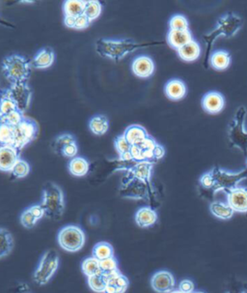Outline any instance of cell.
Wrapping results in <instances>:
<instances>
[{
  "label": "cell",
  "instance_id": "36",
  "mask_svg": "<svg viewBox=\"0 0 247 293\" xmlns=\"http://www.w3.org/2000/svg\"><path fill=\"white\" fill-rule=\"evenodd\" d=\"M14 127L0 123V146H13Z\"/></svg>",
  "mask_w": 247,
  "mask_h": 293
},
{
  "label": "cell",
  "instance_id": "24",
  "mask_svg": "<svg viewBox=\"0 0 247 293\" xmlns=\"http://www.w3.org/2000/svg\"><path fill=\"white\" fill-rule=\"evenodd\" d=\"M178 56L186 62L196 61L201 56V48L198 42L195 40L190 41L189 43L182 46L177 50Z\"/></svg>",
  "mask_w": 247,
  "mask_h": 293
},
{
  "label": "cell",
  "instance_id": "29",
  "mask_svg": "<svg viewBox=\"0 0 247 293\" xmlns=\"http://www.w3.org/2000/svg\"><path fill=\"white\" fill-rule=\"evenodd\" d=\"M92 256L97 258L98 260H103L114 256V248L113 246L106 242V241H101L95 244V246L92 249Z\"/></svg>",
  "mask_w": 247,
  "mask_h": 293
},
{
  "label": "cell",
  "instance_id": "4",
  "mask_svg": "<svg viewBox=\"0 0 247 293\" xmlns=\"http://www.w3.org/2000/svg\"><path fill=\"white\" fill-rule=\"evenodd\" d=\"M2 72L7 80L12 84L26 82L31 74V64L19 54L8 56L2 61Z\"/></svg>",
  "mask_w": 247,
  "mask_h": 293
},
{
  "label": "cell",
  "instance_id": "30",
  "mask_svg": "<svg viewBox=\"0 0 247 293\" xmlns=\"http://www.w3.org/2000/svg\"><path fill=\"white\" fill-rule=\"evenodd\" d=\"M210 211L212 214L221 220H229L234 216L235 211L227 204L221 202H212L210 204Z\"/></svg>",
  "mask_w": 247,
  "mask_h": 293
},
{
  "label": "cell",
  "instance_id": "26",
  "mask_svg": "<svg viewBox=\"0 0 247 293\" xmlns=\"http://www.w3.org/2000/svg\"><path fill=\"white\" fill-rule=\"evenodd\" d=\"M14 246L13 234L7 228L0 226V260L7 258L13 252Z\"/></svg>",
  "mask_w": 247,
  "mask_h": 293
},
{
  "label": "cell",
  "instance_id": "19",
  "mask_svg": "<svg viewBox=\"0 0 247 293\" xmlns=\"http://www.w3.org/2000/svg\"><path fill=\"white\" fill-rule=\"evenodd\" d=\"M134 220L141 228H151L158 222V213L153 207L144 206L136 211Z\"/></svg>",
  "mask_w": 247,
  "mask_h": 293
},
{
  "label": "cell",
  "instance_id": "33",
  "mask_svg": "<svg viewBox=\"0 0 247 293\" xmlns=\"http://www.w3.org/2000/svg\"><path fill=\"white\" fill-rule=\"evenodd\" d=\"M107 284V277L103 273H99L95 276L87 278V284L89 288L95 293H104Z\"/></svg>",
  "mask_w": 247,
  "mask_h": 293
},
{
  "label": "cell",
  "instance_id": "45",
  "mask_svg": "<svg viewBox=\"0 0 247 293\" xmlns=\"http://www.w3.org/2000/svg\"><path fill=\"white\" fill-rule=\"evenodd\" d=\"M214 184H215L214 178H213V176H212L210 172L201 176L200 185H201V187L203 188L204 190L211 192L212 189L214 188Z\"/></svg>",
  "mask_w": 247,
  "mask_h": 293
},
{
  "label": "cell",
  "instance_id": "48",
  "mask_svg": "<svg viewBox=\"0 0 247 293\" xmlns=\"http://www.w3.org/2000/svg\"><path fill=\"white\" fill-rule=\"evenodd\" d=\"M131 156L133 160L136 162L144 161V156H143V149L138 146H131Z\"/></svg>",
  "mask_w": 247,
  "mask_h": 293
},
{
  "label": "cell",
  "instance_id": "5",
  "mask_svg": "<svg viewBox=\"0 0 247 293\" xmlns=\"http://www.w3.org/2000/svg\"><path fill=\"white\" fill-rule=\"evenodd\" d=\"M247 110L245 106H240L229 125L228 140L230 146L238 148L243 151L244 155H247V132L245 129V121Z\"/></svg>",
  "mask_w": 247,
  "mask_h": 293
},
{
  "label": "cell",
  "instance_id": "44",
  "mask_svg": "<svg viewBox=\"0 0 247 293\" xmlns=\"http://www.w3.org/2000/svg\"><path fill=\"white\" fill-rule=\"evenodd\" d=\"M78 153V146H77V144L76 142H72L70 144H68L67 146L64 147L61 152H60V155L66 157V158H71L73 159L74 157H76Z\"/></svg>",
  "mask_w": 247,
  "mask_h": 293
},
{
  "label": "cell",
  "instance_id": "42",
  "mask_svg": "<svg viewBox=\"0 0 247 293\" xmlns=\"http://www.w3.org/2000/svg\"><path fill=\"white\" fill-rule=\"evenodd\" d=\"M24 116L21 112L19 110H15L14 112L10 114L9 116H7L6 118H3L2 120H0V123H4L7 124L11 127H16L17 125H19V123H21V121L24 119Z\"/></svg>",
  "mask_w": 247,
  "mask_h": 293
},
{
  "label": "cell",
  "instance_id": "23",
  "mask_svg": "<svg viewBox=\"0 0 247 293\" xmlns=\"http://www.w3.org/2000/svg\"><path fill=\"white\" fill-rule=\"evenodd\" d=\"M192 35L189 30H184V31H179V30H169L167 34V41L168 44H170L175 50H179L182 46H186L192 41Z\"/></svg>",
  "mask_w": 247,
  "mask_h": 293
},
{
  "label": "cell",
  "instance_id": "31",
  "mask_svg": "<svg viewBox=\"0 0 247 293\" xmlns=\"http://www.w3.org/2000/svg\"><path fill=\"white\" fill-rule=\"evenodd\" d=\"M17 110L15 102L10 98L6 89L0 91V120L6 118L10 114Z\"/></svg>",
  "mask_w": 247,
  "mask_h": 293
},
{
  "label": "cell",
  "instance_id": "27",
  "mask_svg": "<svg viewBox=\"0 0 247 293\" xmlns=\"http://www.w3.org/2000/svg\"><path fill=\"white\" fill-rule=\"evenodd\" d=\"M68 170L72 176L83 177L87 176L90 170V162L83 157L76 156L69 162Z\"/></svg>",
  "mask_w": 247,
  "mask_h": 293
},
{
  "label": "cell",
  "instance_id": "20",
  "mask_svg": "<svg viewBox=\"0 0 247 293\" xmlns=\"http://www.w3.org/2000/svg\"><path fill=\"white\" fill-rule=\"evenodd\" d=\"M166 96L172 101H180L187 96L188 89L186 84L178 78L169 80L164 88Z\"/></svg>",
  "mask_w": 247,
  "mask_h": 293
},
{
  "label": "cell",
  "instance_id": "13",
  "mask_svg": "<svg viewBox=\"0 0 247 293\" xmlns=\"http://www.w3.org/2000/svg\"><path fill=\"white\" fill-rule=\"evenodd\" d=\"M151 286L158 293H170L174 290V276L167 270L156 272L151 278Z\"/></svg>",
  "mask_w": 247,
  "mask_h": 293
},
{
  "label": "cell",
  "instance_id": "58",
  "mask_svg": "<svg viewBox=\"0 0 247 293\" xmlns=\"http://www.w3.org/2000/svg\"></svg>",
  "mask_w": 247,
  "mask_h": 293
},
{
  "label": "cell",
  "instance_id": "51",
  "mask_svg": "<svg viewBox=\"0 0 247 293\" xmlns=\"http://www.w3.org/2000/svg\"><path fill=\"white\" fill-rule=\"evenodd\" d=\"M154 157H155V161H158V160H160V159H162L163 157H164V155H165V149H164V147L162 146H160V144H157V146L154 148Z\"/></svg>",
  "mask_w": 247,
  "mask_h": 293
},
{
  "label": "cell",
  "instance_id": "43",
  "mask_svg": "<svg viewBox=\"0 0 247 293\" xmlns=\"http://www.w3.org/2000/svg\"><path fill=\"white\" fill-rule=\"evenodd\" d=\"M114 146H115V149H116L117 153L119 154V156L130 152L131 150V146L129 144V142L127 140V138H125L124 134L118 136L114 140Z\"/></svg>",
  "mask_w": 247,
  "mask_h": 293
},
{
  "label": "cell",
  "instance_id": "47",
  "mask_svg": "<svg viewBox=\"0 0 247 293\" xmlns=\"http://www.w3.org/2000/svg\"><path fill=\"white\" fill-rule=\"evenodd\" d=\"M30 211L32 212V214L35 216V218L37 220H41L43 219L45 216V211H44L43 206H41V204H33V206H29Z\"/></svg>",
  "mask_w": 247,
  "mask_h": 293
},
{
  "label": "cell",
  "instance_id": "52",
  "mask_svg": "<svg viewBox=\"0 0 247 293\" xmlns=\"http://www.w3.org/2000/svg\"><path fill=\"white\" fill-rule=\"evenodd\" d=\"M14 293H33L31 292V290L29 288V286L26 284H23V282H20L16 286V288L14 290Z\"/></svg>",
  "mask_w": 247,
  "mask_h": 293
},
{
  "label": "cell",
  "instance_id": "57",
  "mask_svg": "<svg viewBox=\"0 0 247 293\" xmlns=\"http://www.w3.org/2000/svg\"><path fill=\"white\" fill-rule=\"evenodd\" d=\"M196 293H204V292H196Z\"/></svg>",
  "mask_w": 247,
  "mask_h": 293
},
{
  "label": "cell",
  "instance_id": "46",
  "mask_svg": "<svg viewBox=\"0 0 247 293\" xmlns=\"http://www.w3.org/2000/svg\"><path fill=\"white\" fill-rule=\"evenodd\" d=\"M91 22L88 18L84 14L78 16L75 18V26H74V30H86L88 26H90Z\"/></svg>",
  "mask_w": 247,
  "mask_h": 293
},
{
  "label": "cell",
  "instance_id": "22",
  "mask_svg": "<svg viewBox=\"0 0 247 293\" xmlns=\"http://www.w3.org/2000/svg\"><path fill=\"white\" fill-rule=\"evenodd\" d=\"M131 146H139L149 136L145 128L141 125H131L123 134Z\"/></svg>",
  "mask_w": 247,
  "mask_h": 293
},
{
  "label": "cell",
  "instance_id": "9",
  "mask_svg": "<svg viewBox=\"0 0 247 293\" xmlns=\"http://www.w3.org/2000/svg\"><path fill=\"white\" fill-rule=\"evenodd\" d=\"M37 132L38 128L36 123L28 118H24L21 123H19V125L14 127L13 146L20 151L36 138Z\"/></svg>",
  "mask_w": 247,
  "mask_h": 293
},
{
  "label": "cell",
  "instance_id": "55",
  "mask_svg": "<svg viewBox=\"0 0 247 293\" xmlns=\"http://www.w3.org/2000/svg\"><path fill=\"white\" fill-rule=\"evenodd\" d=\"M170 293H183L182 292H180L179 290H173V292H171Z\"/></svg>",
  "mask_w": 247,
  "mask_h": 293
},
{
  "label": "cell",
  "instance_id": "21",
  "mask_svg": "<svg viewBox=\"0 0 247 293\" xmlns=\"http://www.w3.org/2000/svg\"><path fill=\"white\" fill-rule=\"evenodd\" d=\"M55 60V54L52 48H44L40 50L36 56H34L32 61V66L36 69L44 70L49 68Z\"/></svg>",
  "mask_w": 247,
  "mask_h": 293
},
{
  "label": "cell",
  "instance_id": "40",
  "mask_svg": "<svg viewBox=\"0 0 247 293\" xmlns=\"http://www.w3.org/2000/svg\"><path fill=\"white\" fill-rule=\"evenodd\" d=\"M12 174L15 176V178H24L29 174L30 166L29 164L24 160L19 159L15 162L14 168L11 170Z\"/></svg>",
  "mask_w": 247,
  "mask_h": 293
},
{
  "label": "cell",
  "instance_id": "41",
  "mask_svg": "<svg viewBox=\"0 0 247 293\" xmlns=\"http://www.w3.org/2000/svg\"><path fill=\"white\" fill-rule=\"evenodd\" d=\"M19 220L22 226L25 228H33L38 222V220L35 218V216L32 214V212L30 211L29 208H26L22 211L19 217Z\"/></svg>",
  "mask_w": 247,
  "mask_h": 293
},
{
  "label": "cell",
  "instance_id": "39",
  "mask_svg": "<svg viewBox=\"0 0 247 293\" xmlns=\"http://www.w3.org/2000/svg\"><path fill=\"white\" fill-rule=\"evenodd\" d=\"M169 28L170 30H189V20L183 15H175L169 20Z\"/></svg>",
  "mask_w": 247,
  "mask_h": 293
},
{
  "label": "cell",
  "instance_id": "12",
  "mask_svg": "<svg viewBox=\"0 0 247 293\" xmlns=\"http://www.w3.org/2000/svg\"><path fill=\"white\" fill-rule=\"evenodd\" d=\"M153 162H136L130 170H127V174L135 179H138L148 185L152 194H154V188L152 186V172H153Z\"/></svg>",
  "mask_w": 247,
  "mask_h": 293
},
{
  "label": "cell",
  "instance_id": "34",
  "mask_svg": "<svg viewBox=\"0 0 247 293\" xmlns=\"http://www.w3.org/2000/svg\"><path fill=\"white\" fill-rule=\"evenodd\" d=\"M81 270H82V273L87 278L101 273L102 271H101V267H100V260H98L97 258H95L93 256L86 258L81 262Z\"/></svg>",
  "mask_w": 247,
  "mask_h": 293
},
{
  "label": "cell",
  "instance_id": "15",
  "mask_svg": "<svg viewBox=\"0 0 247 293\" xmlns=\"http://www.w3.org/2000/svg\"><path fill=\"white\" fill-rule=\"evenodd\" d=\"M155 62L150 56H140L133 60L131 64V71L140 78H150L155 73Z\"/></svg>",
  "mask_w": 247,
  "mask_h": 293
},
{
  "label": "cell",
  "instance_id": "50",
  "mask_svg": "<svg viewBox=\"0 0 247 293\" xmlns=\"http://www.w3.org/2000/svg\"><path fill=\"white\" fill-rule=\"evenodd\" d=\"M158 142H156V140L154 138H152L151 136H149L145 140L139 144L138 146L141 147L143 150H154V148L157 146Z\"/></svg>",
  "mask_w": 247,
  "mask_h": 293
},
{
  "label": "cell",
  "instance_id": "17",
  "mask_svg": "<svg viewBox=\"0 0 247 293\" xmlns=\"http://www.w3.org/2000/svg\"><path fill=\"white\" fill-rule=\"evenodd\" d=\"M107 284L104 293H126L130 286V280L121 271L106 275Z\"/></svg>",
  "mask_w": 247,
  "mask_h": 293
},
{
  "label": "cell",
  "instance_id": "2",
  "mask_svg": "<svg viewBox=\"0 0 247 293\" xmlns=\"http://www.w3.org/2000/svg\"><path fill=\"white\" fill-rule=\"evenodd\" d=\"M243 26V20L234 13H228L221 16L218 22V26L209 34L203 36L204 42L206 43V54L204 60V67L208 68L213 44L219 36H224L226 38H232Z\"/></svg>",
  "mask_w": 247,
  "mask_h": 293
},
{
  "label": "cell",
  "instance_id": "6",
  "mask_svg": "<svg viewBox=\"0 0 247 293\" xmlns=\"http://www.w3.org/2000/svg\"><path fill=\"white\" fill-rule=\"evenodd\" d=\"M86 242L84 230L75 224L63 226L57 234L59 246L68 252H77L82 249Z\"/></svg>",
  "mask_w": 247,
  "mask_h": 293
},
{
  "label": "cell",
  "instance_id": "10",
  "mask_svg": "<svg viewBox=\"0 0 247 293\" xmlns=\"http://www.w3.org/2000/svg\"><path fill=\"white\" fill-rule=\"evenodd\" d=\"M120 194L123 198L135 200H150L152 194L147 184L128 174L126 176V181L120 189Z\"/></svg>",
  "mask_w": 247,
  "mask_h": 293
},
{
  "label": "cell",
  "instance_id": "53",
  "mask_svg": "<svg viewBox=\"0 0 247 293\" xmlns=\"http://www.w3.org/2000/svg\"><path fill=\"white\" fill-rule=\"evenodd\" d=\"M64 24L69 28H73L75 26V18L71 16H65L64 18Z\"/></svg>",
  "mask_w": 247,
  "mask_h": 293
},
{
  "label": "cell",
  "instance_id": "37",
  "mask_svg": "<svg viewBox=\"0 0 247 293\" xmlns=\"http://www.w3.org/2000/svg\"><path fill=\"white\" fill-rule=\"evenodd\" d=\"M100 267H101L102 273L105 274V275H110V274H113L115 272L120 271L119 262H118L115 256H112V258L101 260L100 262Z\"/></svg>",
  "mask_w": 247,
  "mask_h": 293
},
{
  "label": "cell",
  "instance_id": "32",
  "mask_svg": "<svg viewBox=\"0 0 247 293\" xmlns=\"http://www.w3.org/2000/svg\"><path fill=\"white\" fill-rule=\"evenodd\" d=\"M86 1L83 0H67L64 2L63 11L64 15L78 16L84 13Z\"/></svg>",
  "mask_w": 247,
  "mask_h": 293
},
{
  "label": "cell",
  "instance_id": "28",
  "mask_svg": "<svg viewBox=\"0 0 247 293\" xmlns=\"http://www.w3.org/2000/svg\"><path fill=\"white\" fill-rule=\"evenodd\" d=\"M89 129L96 136H103L109 129L108 118L102 114H97L90 119Z\"/></svg>",
  "mask_w": 247,
  "mask_h": 293
},
{
  "label": "cell",
  "instance_id": "59",
  "mask_svg": "<svg viewBox=\"0 0 247 293\" xmlns=\"http://www.w3.org/2000/svg\"><path fill=\"white\" fill-rule=\"evenodd\" d=\"M192 293H193V292H192Z\"/></svg>",
  "mask_w": 247,
  "mask_h": 293
},
{
  "label": "cell",
  "instance_id": "25",
  "mask_svg": "<svg viewBox=\"0 0 247 293\" xmlns=\"http://www.w3.org/2000/svg\"><path fill=\"white\" fill-rule=\"evenodd\" d=\"M231 54L227 50H217L211 54L210 65L217 71H224L231 65Z\"/></svg>",
  "mask_w": 247,
  "mask_h": 293
},
{
  "label": "cell",
  "instance_id": "16",
  "mask_svg": "<svg viewBox=\"0 0 247 293\" xmlns=\"http://www.w3.org/2000/svg\"><path fill=\"white\" fill-rule=\"evenodd\" d=\"M19 151L13 146H0V170L11 172L15 162L18 161Z\"/></svg>",
  "mask_w": 247,
  "mask_h": 293
},
{
  "label": "cell",
  "instance_id": "54",
  "mask_svg": "<svg viewBox=\"0 0 247 293\" xmlns=\"http://www.w3.org/2000/svg\"><path fill=\"white\" fill-rule=\"evenodd\" d=\"M21 3H26V4H28V3H33V1H21Z\"/></svg>",
  "mask_w": 247,
  "mask_h": 293
},
{
  "label": "cell",
  "instance_id": "49",
  "mask_svg": "<svg viewBox=\"0 0 247 293\" xmlns=\"http://www.w3.org/2000/svg\"><path fill=\"white\" fill-rule=\"evenodd\" d=\"M179 290L183 293H192L194 290V284L190 280H183L179 284Z\"/></svg>",
  "mask_w": 247,
  "mask_h": 293
},
{
  "label": "cell",
  "instance_id": "38",
  "mask_svg": "<svg viewBox=\"0 0 247 293\" xmlns=\"http://www.w3.org/2000/svg\"><path fill=\"white\" fill-rule=\"evenodd\" d=\"M74 142H75V138L73 136L70 134H63L55 138V140L52 144V148L55 151V153L60 154L61 150L64 147L67 146L68 144Z\"/></svg>",
  "mask_w": 247,
  "mask_h": 293
},
{
  "label": "cell",
  "instance_id": "14",
  "mask_svg": "<svg viewBox=\"0 0 247 293\" xmlns=\"http://www.w3.org/2000/svg\"><path fill=\"white\" fill-rule=\"evenodd\" d=\"M228 204L235 212L247 213V189L244 187H236L226 192Z\"/></svg>",
  "mask_w": 247,
  "mask_h": 293
},
{
  "label": "cell",
  "instance_id": "18",
  "mask_svg": "<svg viewBox=\"0 0 247 293\" xmlns=\"http://www.w3.org/2000/svg\"><path fill=\"white\" fill-rule=\"evenodd\" d=\"M202 106L208 114H217L224 108V96L218 91H211L204 96Z\"/></svg>",
  "mask_w": 247,
  "mask_h": 293
},
{
  "label": "cell",
  "instance_id": "11",
  "mask_svg": "<svg viewBox=\"0 0 247 293\" xmlns=\"http://www.w3.org/2000/svg\"><path fill=\"white\" fill-rule=\"evenodd\" d=\"M6 91L10 98L15 102L17 110L24 114L28 110L32 99V91L27 82L12 84Z\"/></svg>",
  "mask_w": 247,
  "mask_h": 293
},
{
  "label": "cell",
  "instance_id": "1",
  "mask_svg": "<svg viewBox=\"0 0 247 293\" xmlns=\"http://www.w3.org/2000/svg\"><path fill=\"white\" fill-rule=\"evenodd\" d=\"M162 43H151V44H140L132 39H105L101 38L96 43V50L100 56L103 58L113 60L119 62L125 58L131 52L138 48L148 46L151 44H160Z\"/></svg>",
  "mask_w": 247,
  "mask_h": 293
},
{
  "label": "cell",
  "instance_id": "3",
  "mask_svg": "<svg viewBox=\"0 0 247 293\" xmlns=\"http://www.w3.org/2000/svg\"><path fill=\"white\" fill-rule=\"evenodd\" d=\"M41 206L45 211V216L53 220L62 219L65 211L64 192L57 184L47 182L43 188Z\"/></svg>",
  "mask_w": 247,
  "mask_h": 293
},
{
  "label": "cell",
  "instance_id": "8",
  "mask_svg": "<svg viewBox=\"0 0 247 293\" xmlns=\"http://www.w3.org/2000/svg\"><path fill=\"white\" fill-rule=\"evenodd\" d=\"M211 174L214 178V188L210 192V196H214L218 192L224 190L225 192L232 190L238 187V184L247 179V168L240 172H229L219 166H215L211 172Z\"/></svg>",
  "mask_w": 247,
  "mask_h": 293
},
{
  "label": "cell",
  "instance_id": "35",
  "mask_svg": "<svg viewBox=\"0 0 247 293\" xmlns=\"http://www.w3.org/2000/svg\"><path fill=\"white\" fill-rule=\"evenodd\" d=\"M102 11V4L99 1L90 0V1H86V5H85V9H84L83 14L86 16L90 20V22H92L93 20H97L101 16Z\"/></svg>",
  "mask_w": 247,
  "mask_h": 293
},
{
  "label": "cell",
  "instance_id": "56",
  "mask_svg": "<svg viewBox=\"0 0 247 293\" xmlns=\"http://www.w3.org/2000/svg\"><path fill=\"white\" fill-rule=\"evenodd\" d=\"M229 293H245V292H229Z\"/></svg>",
  "mask_w": 247,
  "mask_h": 293
},
{
  "label": "cell",
  "instance_id": "7",
  "mask_svg": "<svg viewBox=\"0 0 247 293\" xmlns=\"http://www.w3.org/2000/svg\"><path fill=\"white\" fill-rule=\"evenodd\" d=\"M59 267V254L55 250H45L33 273V280L39 286H45L54 276Z\"/></svg>",
  "mask_w": 247,
  "mask_h": 293
}]
</instances>
